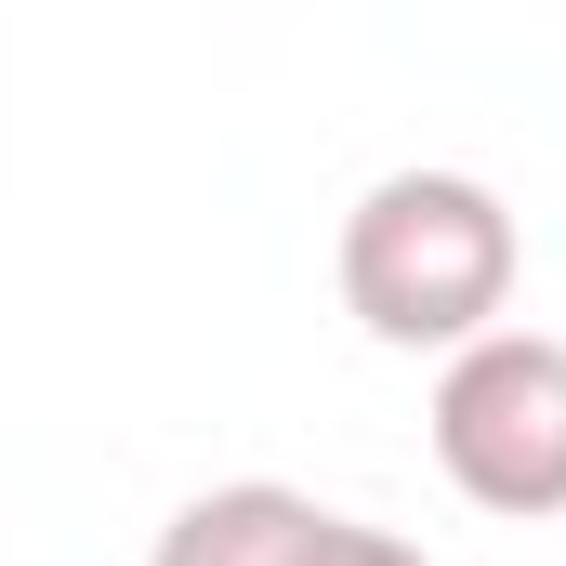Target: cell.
Listing matches in <instances>:
<instances>
[{
	"label": "cell",
	"mask_w": 566,
	"mask_h": 566,
	"mask_svg": "<svg viewBox=\"0 0 566 566\" xmlns=\"http://www.w3.org/2000/svg\"><path fill=\"white\" fill-rule=\"evenodd\" d=\"M514 198L488 171H382L343 211V316L396 356H448L514 316Z\"/></svg>",
	"instance_id": "cell-1"
},
{
	"label": "cell",
	"mask_w": 566,
	"mask_h": 566,
	"mask_svg": "<svg viewBox=\"0 0 566 566\" xmlns=\"http://www.w3.org/2000/svg\"><path fill=\"white\" fill-rule=\"evenodd\" d=\"M434 474L474 514H514V527L566 514V343L554 329L501 316V329L448 343V369H434Z\"/></svg>",
	"instance_id": "cell-2"
},
{
	"label": "cell",
	"mask_w": 566,
	"mask_h": 566,
	"mask_svg": "<svg viewBox=\"0 0 566 566\" xmlns=\"http://www.w3.org/2000/svg\"><path fill=\"white\" fill-rule=\"evenodd\" d=\"M316 514H329V501H303V488H277V474H238V488H198V501L158 527L145 566H290Z\"/></svg>",
	"instance_id": "cell-3"
},
{
	"label": "cell",
	"mask_w": 566,
	"mask_h": 566,
	"mask_svg": "<svg viewBox=\"0 0 566 566\" xmlns=\"http://www.w3.org/2000/svg\"><path fill=\"white\" fill-rule=\"evenodd\" d=\"M290 566H434V554H422V541H396V527H356V514H316Z\"/></svg>",
	"instance_id": "cell-4"
}]
</instances>
